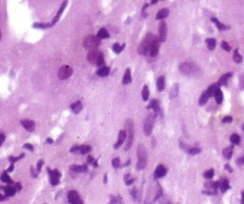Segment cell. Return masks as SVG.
<instances>
[{
	"instance_id": "1",
	"label": "cell",
	"mask_w": 244,
	"mask_h": 204,
	"mask_svg": "<svg viewBox=\"0 0 244 204\" xmlns=\"http://www.w3.org/2000/svg\"><path fill=\"white\" fill-rule=\"evenodd\" d=\"M137 155H138V166L137 169L140 170V169H144L147 164V152H146V149L143 144H140L138 146V150H137Z\"/></svg>"
},
{
	"instance_id": "2",
	"label": "cell",
	"mask_w": 244,
	"mask_h": 204,
	"mask_svg": "<svg viewBox=\"0 0 244 204\" xmlns=\"http://www.w3.org/2000/svg\"><path fill=\"white\" fill-rule=\"evenodd\" d=\"M179 71L181 74H184V75H186V76H192V75H195V74H197L198 68H197V65L191 63V62H185V63L180 64Z\"/></svg>"
},
{
	"instance_id": "3",
	"label": "cell",
	"mask_w": 244,
	"mask_h": 204,
	"mask_svg": "<svg viewBox=\"0 0 244 204\" xmlns=\"http://www.w3.org/2000/svg\"><path fill=\"white\" fill-rule=\"evenodd\" d=\"M126 132H127V144L125 146V150L128 151L132 147L133 139H134V129H133V122L131 120H128L126 122Z\"/></svg>"
},
{
	"instance_id": "4",
	"label": "cell",
	"mask_w": 244,
	"mask_h": 204,
	"mask_svg": "<svg viewBox=\"0 0 244 204\" xmlns=\"http://www.w3.org/2000/svg\"><path fill=\"white\" fill-rule=\"evenodd\" d=\"M99 38L94 36V35H88L85 40H84V46L87 50H96L99 46Z\"/></svg>"
},
{
	"instance_id": "5",
	"label": "cell",
	"mask_w": 244,
	"mask_h": 204,
	"mask_svg": "<svg viewBox=\"0 0 244 204\" xmlns=\"http://www.w3.org/2000/svg\"><path fill=\"white\" fill-rule=\"evenodd\" d=\"M154 39H155V35H154V34H147V35L145 36V39H144V41L139 45L138 52H139L140 54H146V53H147L149 46H150V44L152 42Z\"/></svg>"
},
{
	"instance_id": "6",
	"label": "cell",
	"mask_w": 244,
	"mask_h": 204,
	"mask_svg": "<svg viewBox=\"0 0 244 204\" xmlns=\"http://www.w3.org/2000/svg\"><path fill=\"white\" fill-rule=\"evenodd\" d=\"M155 116L156 115H150L147 116L145 120V123H144V133L146 135H151L152 133V129H154V125H155Z\"/></svg>"
},
{
	"instance_id": "7",
	"label": "cell",
	"mask_w": 244,
	"mask_h": 204,
	"mask_svg": "<svg viewBox=\"0 0 244 204\" xmlns=\"http://www.w3.org/2000/svg\"><path fill=\"white\" fill-rule=\"evenodd\" d=\"M158 49H160V39H157L155 36V39L152 40V42L150 44V46H149V49H147V54L151 57L157 56Z\"/></svg>"
},
{
	"instance_id": "8",
	"label": "cell",
	"mask_w": 244,
	"mask_h": 204,
	"mask_svg": "<svg viewBox=\"0 0 244 204\" xmlns=\"http://www.w3.org/2000/svg\"><path fill=\"white\" fill-rule=\"evenodd\" d=\"M71 74H73L71 68L69 65H63V66H60L58 70V77L60 80H66L71 76Z\"/></svg>"
},
{
	"instance_id": "9",
	"label": "cell",
	"mask_w": 244,
	"mask_h": 204,
	"mask_svg": "<svg viewBox=\"0 0 244 204\" xmlns=\"http://www.w3.org/2000/svg\"><path fill=\"white\" fill-rule=\"evenodd\" d=\"M166 38H167V24L166 22L162 21L158 25V39L160 41H166Z\"/></svg>"
},
{
	"instance_id": "10",
	"label": "cell",
	"mask_w": 244,
	"mask_h": 204,
	"mask_svg": "<svg viewBox=\"0 0 244 204\" xmlns=\"http://www.w3.org/2000/svg\"><path fill=\"white\" fill-rule=\"evenodd\" d=\"M101 54H103V53L99 52V51H97V50H91V51L88 52V54H87V59H88L90 63L96 64L97 60H98V58L101 56Z\"/></svg>"
},
{
	"instance_id": "11",
	"label": "cell",
	"mask_w": 244,
	"mask_h": 204,
	"mask_svg": "<svg viewBox=\"0 0 244 204\" xmlns=\"http://www.w3.org/2000/svg\"><path fill=\"white\" fill-rule=\"evenodd\" d=\"M68 201H69V203H71V204H81L82 203V201H81V198L79 197V193L76 191H70L69 193H68Z\"/></svg>"
},
{
	"instance_id": "12",
	"label": "cell",
	"mask_w": 244,
	"mask_h": 204,
	"mask_svg": "<svg viewBox=\"0 0 244 204\" xmlns=\"http://www.w3.org/2000/svg\"><path fill=\"white\" fill-rule=\"evenodd\" d=\"M167 174V169L163 164H160L157 166V168H156V170H155V178L156 179H160V178H163V176Z\"/></svg>"
},
{
	"instance_id": "13",
	"label": "cell",
	"mask_w": 244,
	"mask_h": 204,
	"mask_svg": "<svg viewBox=\"0 0 244 204\" xmlns=\"http://www.w3.org/2000/svg\"><path fill=\"white\" fill-rule=\"evenodd\" d=\"M21 125H22L23 128L27 129L28 132H33L34 129H35V123H34L33 121H30V120H22V121H21Z\"/></svg>"
},
{
	"instance_id": "14",
	"label": "cell",
	"mask_w": 244,
	"mask_h": 204,
	"mask_svg": "<svg viewBox=\"0 0 244 204\" xmlns=\"http://www.w3.org/2000/svg\"><path fill=\"white\" fill-rule=\"evenodd\" d=\"M126 138H127V132H126V131H120V133H119V139H117V141H116V144H115V149H119L122 144H123V141L126 140Z\"/></svg>"
},
{
	"instance_id": "15",
	"label": "cell",
	"mask_w": 244,
	"mask_h": 204,
	"mask_svg": "<svg viewBox=\"0 0 244 204\" xmlns=\"http://www.w3.org/2000/svg\"><path fill=\"white\" fill-rule=\"evenodd\" d=\"M66 4H68V1H66V0H64V1H63V4L60 5V8H59V10H58V12H57L56 17L53 18V21H52V25H55V24L58 22V19L60 18V16H62V13H63V11H64V9H65Z\"/></svg>"
},
{
	"instance_id": "16",
	"label": "cell",
	"mask_w": 244,
	"mask_h": 204,
	"mask_svg": "<svg viewBox=\"0 0 244 204\" xmlns=\"http://www.w3.org/2000/svg\"><path fill=\"white\" fill-rule=\"evenodd\" d=\"M109 73H110V68L109 66H99V69L97 70V75L98 76H101V77H104V76H108L109 75Z\"/></svg>"
},
{
	"instance_id": "17",
	"label": "cell",
	"mask_w": 244,
	"mask_h": 204,
	"mask_svg": "<svg viewBox=\"0 0 244 204\" xmlns=\"http://www.w3.org/2000/svg\"><path fill=\"white\" fill-rule=\"evenodd\" d=\"M147 109H151V110L155 111V114H158V112H160V104H158V100H156V99L151 100L150 104H149V106H147Z\"/></svg>"
},
{
	"instance_id": "18",
	"label": "cell",
	"mask_w": 244,
	"mask_h": 204,
	"mask_svg": "<svg viewBox=\"0 0 244 204\" xmlns=\"http://www.w3.org/2000/svg\"><path fill=\"white\" fill-rule=\"evenodd\" d=\"M214 98H215V100H216V103H218V104H221V103H222V100H223V94H222V91L220 90L219 87L216 88V91H215V93H214Z\"/></svg>"
},
{
	"instance_id": "19",
	"label": "cell",
	"mask_w": 244,
	"mask_h": 204,
	"mask_svg": "<svg viewBox=\"0 0 244 204\" xmlns=\"http://www.w3.org/2000/svg\"><path fill=\"white\" fill-rule=\"evenodd\" d=\"M168 15H169V10L168 9H162V10H160L158 12H157V15H156V19H164L166 17H168Z\"/></svg>"
},
{
	"instance_id": "20",
	"label": "cell",
	"mask_w": 244,
	"mask_h": 204,
	"mask_svg": "<svg viewBox=\"0 0 244 204\" xmlns=\"http://www.w3.org/2000/svg\"><path fill=\"white\" fill-rule=\"evenodd\" d=\"M131 82H132L131 70H130V69H127V70H126V73H125L123 79H122V84H123V85H128V84H131Z\"/></svg>"
},
{
	"instance_id": "21",
	"label": "cell",
	"mask_w": 244,
	"mask_h": 204,
	"mask_svg": "<svg viewBox=\"0 0 244 204\" xmlns=\"http://www.w3.org/2000/svg\"><path fill=\"white\" fill-rule=\"evenodd\" d=\"M164 86H166V81H164V76H160L157 79V90L161 92L164 90Z\"/></svg>"
},
{
	"instance_id": "22",
	"label": "cell",
	"mask_w": 244,
	"mask_h": 204,
	"mask_svg": "<svg viewBox=\"0 0 244 204\" xmlns=\"http://www.w3.org/2000/svg\"><path fill=\"white\" fill-rule=\"evenodd\" d=\"M219 187H220V190H221V192H226L227 190H228V187H230V185H228V180H226V179L221 180V181L219 182Z\"/></svg>"
},
{
	"instance_id": "23",
	"label": "cell",
	"mask_w": 244,
	"mask_h": 204,
	"mask_svg": "<svg viewBox=\"0 0 244 204\" xmlns=\"http://www.w3.org/2000/svg\"><path fill=\"white\" fill-rule=\"evenodd\" d=\"M4 191H5L6 197H11L16 193V188L15 186H8V187H4Z\"/></svg>"
},
{
	"instance_id": "24",
	"label": "cell",
	"mask_w": 244,
	"mask_h": 204,
	"mask_svg": "<svg viewBox=\"0 0 244 204\" xmlns=\"http://www.w3.org/2000/svg\"><path fill=\"white\" fill-rule=\"evenodd\" d=\"M71 172H76V173H81V172H86L87 170V166H71L70 167Z\"/></svg>"
},
{
	"instance_id": "25",
	"label": "cell",
	"mask_w": 244,
	"mask_h": 204,
	"mask_svg": "<svg viewBox=\"0 0 244 204\" xmlns=\"http://www.w3.org/2000/svg\"><path fill=\"white\" fill-rule=\"evenodd\" d=\"M206 42H207L208 49L210 50V51H213V50L215 49V46H216V40H215V39H213V38L207 39V40H206Z\"/></svg>"
},
{
	"instance_id": "26",
	"label": "cell",
	"mask_w": 244,
	"mask_h": 204,
	"mask_svg": "<svg viewBox=\"0 0 244 204\" xmlns=\"http://www.w3.org/2000/svg\"><path fill=\"white\" fill-rule=\"evenodd\" d=\"M212 22H214V23L216 24V27L219 28V30H226V29H228V28H230V27H227V25H225V24H222L221 22H219L218 19L214 18V17L212 18Z\"/></svg>"
},
{
	"instance_id": "27",
	"label": "cell",
	"mask_w": 244,
	"mask_h": 204,
	"mask_svg": "<svg viewBox=\"0 0 244 204\" xmlns=\"http://www.w3.org/2000/svg\"><path fill=\"white\" fill-rule=\"evenodd\" d=\"M81 109H82V104H81V101H76V103H74L71 105V110L75 114H79L81 111Z\"/></svg>"
},
{
	"instance_id": "28",
	"label": "cell",
	"mask_w": 244,
	"mask_h": 204,
	"mask_svg": "<svg viewBox=\"0 0 244 204\" xmlns=\"http://www.w3.org/2000/svg\"><path fill=\"white\" fill-rule=\"evenodd\" d=\"M97 36H98L99 39H108V38H109V33H108V30H106V29L101 28V29L98 31Z\"/></svg>"
},
{
	"instance_id": "29",
	"label": "cell",
	"mask_w": 244,
	"mask_h": 204,
	"mask_svg": "<svg viewBox=\"0 0 244 204\" xmlns=\"http://www.w3.org/2000/svg\"><path fill=\"white\" fill-rule=\"evenodd\" d=\"M208 99H209V96H208L207 91H206V92H203V93H202V96L199 97V101H198L199 105H204V104L207 103V101H208Z\"/></svg>"
},
{
	"instance_id": "30",
	"label": "cell",
	"mask_w": 244,
	"mask_h": 204,
	"mask_svg": "<svg viewBox=\"0 0 244 204\" xmlns=\"http://www.w3.org/2000/svg\"><path fill=\"white\" fill-rule=\"evenodd\" d=\"M232 151H233V147L232 146H230V147H227V149H225V150H223V157L225 158H227V160H230L232 157Z\"/></svg>"
},
{
	"instance_id": "31",
	"label": "cell",
	"mask_w": 244,
	"mask_h": 204,
	"mask_svg": "<svg viewBox=\"0 0 244 204\" xmlns=\"http://www.w3.org/2000/svg\"><path fill=\"white\" fill-rule=\"evenodd\" d=\"M231 76H232V73H228V74H225V75H222V77L219 80V84H218V85H219V86H220V85H226L227 80L231 77Z\"/></svg>"
},
{
	"instance_id": "32",
	"label": "cell",
	"mask_w": 244,
	"mask_h": 204,
	"mask_svg": "<svg viewBox=\"0 0 244 204\" xmlns=\"http://www.w3.org/2000/svg\"><path fill=\"white\" fill-rule=\"evenodd\" d=\"M33 27H34V28H42V29H46V28H51V27H52V23H34Z\"/></svg>"
},
{
	"instance_id": "33",
	"label": "cell",
	"mask_w": 244,
	"mask_h": 204,
	"mask_svg": "<svg viewBox=\"0 0 244 204\" xmlns=\"http://www.w3.org/2000/svg\"><path fill=\"white\" fill-rule=\"evenodd\" d=\"M230 140H231L232 144L238 145L239 142H241V137H239L238 134H232V135H231V138H230Z\"/></svg>"
},
{
	"instance_id": "34",
	"label": "cell",
	"mask_w": 244,
	"mask_h": 204,
	"mask_svg": "<svg viewBox=\"0 0 244 204\" xmlns=\"http://www.w3.org/2000/svg\"><path fill=\"white\" fill-rule=\"evenodd\" d=\"M91 146L90 145H82V146H80V152L82 153V155H87V153H90L91 152Z\"/></svg>"
},
{
	"instance_id": "35",
	"label": "cell",
	"mask_w": 244,
	"mask_h": 204,
	"mask_svg": "<svg viewBox=\"0 0 244 204\" xmlns=\"http://www.w3.org/2000/svg\"><path fill=\"white\" fill-rule=\"evenodd\" d=\"M0 180H1L3 182H8V183H12V180L10 179V176L8 175V172H5L1 174V176H0Z\"/></svg>"
},
{
	"instance_id": "36",
	"label": "cell",
	"mask_w": 244,
	"mask_h": 204,
	"mask_svg": "<svg viewBox=\"0 0 244 204\" xmlns=\"http://www.w3.org/2000/svg\"><path fill=\"white\" fill-rule=\"evenodd\" d=\"M218 87H219V85H212V86H209L208 91H207L208 96H209V97L214 96V93H215V91H216V88H218Z\"/></svg>"
},
{
	"instance_id": "37",
	"label": "cell",
	"mask_w": 244,
	"mask_h": 204,
	"mask_svg": "<svg viewBox=\"0 0 244 204\" xmlns=\"http://www.w3.org/2000/svg\"><path fill=\"white\" fill-rule=\"evenodd\" d=\"M233 60H234L236 63H242L243 58H242V56L239 54L238 50H236V51H234V53H233Z\"/></svg>"
},
{
	"instance_id": "38",
	"label": "cell",
	"mask_w": 244,
	"mask_h": 204,
	"mask_svg": "<svg viewBox=\"0 0 244 204\" xmlns=\"http://www.w3.org/2000/svg\"><path fill=\"white\" fill-rule=\"evenodd\" d=\"M141 97H143V100H147L149 99V88H147V86H144L143 92H141Z\"/></svg>"
},
{
	"instance_id": "39",
	"label": "cell",
	"mask_w": 244,
	"mask_h": 204,
	"mask_svg": "<svg viewBox=\"0 0 244 204\" xmlns=\"http://www.w3.org/2000/svg\"><path fill=\"white\" fill-rule=\"evenodd\" d=\"M123 47H125V45L120 46L119 44H114V46H112V51H114L115 53H120L122 50H123Z\"/></svg>"
},
{
	"instance_id": "40",
	"label": "cell",
	"mask_w": 244,
	"mask_h": 204,
	"mask_svg": "<svg viewBox=\"0 0 244 204\" xmlns=\"http://www.w3.org/2000/svg\"><path fill=\"white\" fill-rule=\"evenodd\" d=\"M111 164H112V167L114 168H120L121 167V161H120V158H114L112 161H111Z\"/></svg>"
},
{
	"instance_id": "41",
	"label": "cell",
	"mask_w": 244,
	"mask_h": 204,
	"mask_svg": "<svg viewBox=\"0 0 244 204\" xmlns=\"http://www.w3.org/2000/svg\"><path fill=\"white\" fill-rule=\"evenodd\" d=\"M178 96V85L175 84L174 86H173V91L171 92V98H175Z\"/></svg>"
},
{
	"instance_id": "42",
	"label": "cell",
	"mask_w": 244,
	"mask_h": 204,
	"mask_svg": "<svg viewBox=\"0 0 244 204\" xmlns=\"http://www.w3.org/2000/svg\"><path fill=\"white\" fill-rule=\"evenodd\" d=\"M87 163H90V164H92L93 167H98V164H97V161L94 160L92 156H88V157H87Z\"/></svg>"
},
{
	"instance_id": "43",
	"label": "cell",
	"mask_w": 244,
	"mask_h": 204,
	"mask_svg": "<svg viewBox=\"0 0 244 204\" xmlns=\"http://www.w3.org/2000/svg\"><path fill=\"white\" fill-rule=\"evenodd\" d=\"M213 176H214V170H213V169H209V170H207L204 173V178L206 179H212Z\"/></svg>"
},
{
	"instance_id": "44",
	"label": "cell",
	"mask_w": 244,
	"mask_h": 204,
	"mask_svg": "<svg viewBox=\"0 0 244 204\" xmlns=\"http://www.w3.org/2000/svg\"><path fill=\"white\" fill-rule=\"evenodd\" d=\"M201 152V149L198 147H192V149H188V153L190 155H197Z\"/></svg>"
},
{
	"instance_id": "45",
	"label": "cell",
	"mask_w": 244,
	"mask_h": 204,
	"mask_svg": "<svg viewBox=\"0 0 244 204\" xmlns=\"http://www.w3.org/2000/svg\"><path fill=\"white\" fill-rule=\"evenodd\" d=\"M50 181H51V185L56 186L59 183V178H55V176H50Z\"/></svg>"
},
{
	"instance_id": "46",
	"label": "cell",
	"mask_w": 244,
	"mask_h": 204,
	"mask_svg": "<svg viewBox=\"0 0 244 204\" xmlns=\"http://www.w3.org/2000/svg\"><path fill=\"white\" fill-rule=\"evenodd\" d=\"M49 173H50V176H55V178H60V173L58 170H51L49 169Z\"/></svg>"
},
{
	"instance_id": "47",
	"label": "cell",
	"mask_w": 244,
	"mask_h": 204,
	"mask_svg": "<svg viewBox=\"0 0 244 204\" xmlns=\"http://www.w3.org/2000/svg\"><path fill=\"white\" fill-rule=\"evenodd\" d=\"M98 66H103L104 65V57H103V54L98 58V60H97V63H96Z\"/></svg>"
},
{
	"instance_id": "48",
	"label": "cell",
	"mask_w": 244,
	"mask_h": 204,
	"mask_svg": "<svg viewBox=\"0 0 244 204\" xmlns=\"http://www.w3.org/2000/svg\"><path fill=\"white\" fill-rule=\"evenodd\" d=\"M221 47H222V49L225 50V51H230V50H231V46H230L226 41H223V42L221 44Z\"/></svg>"
},
{
	"instance_id": "49",
	"label": "cell",
	"mask_w": 244,
	"mask_h": 204,
	"mask_svg": "<svg viewBox=\"0 0 244 204\" xmlns=\"http://www.w3.org/2000/svg\"><path fill=\"white\" fill-rule=\"evenodd\" d=\"M125 180H126V183H127V185H132V183L134 182V179H131L130 175H126V176H125Z\"/></svg>"
},
{
	"instance_id": "50",
	"label": "cell",
	"mask_w": 244,
	"mask_h": 204,
	"mask_svg": "<svg viewBox=\"0 0 244 204\" xmlns=\"http://www.w3.org/2000/svg\"><path fill=\"white\" fill-rule=\"evenodd\" d=\"M110 201L111 203H121V198H119V197H111Z\"/></svg>"
},
{
	"instance_id": "51",
	"label": "cell",
	"mask_w": 244,
	"mask_h": 204,
	"mask_svg": "<svg viewBox=\"0 0 244 204\" xmlns=\"http://www.w3.org/2000/svg\"><path fill=\"white\" fill-rule=\"evenodd\" d=\"M231 121H232V117H231V116H226V117L222 118V122H223V123H227V122H231Z\"/></svg>"
},
{
	"instance_id": "52",
	"label": "cell",
	"mask_w": 244,
	"mask_h": 204,
	"mask_svg": "<svg viewBox=\"0 0 244 204\" xmlns=\"http://www.w3.org/2000/svg\"><path fill=\"white\" fill-rule=\"evenodd\" d=\"M42 164H44V161H42V160H40V161L38 162V172H40V170H41V167H42Z\"/></svg>"
},
{
	"instance_id": "53",
	"label": "cell",
	"mask_w": 244,
	"mask_h": 204,
	"mask_svg": "<svg viewBox=\"0 0 244 204\" xmlns=\"http://www.w3.org/2000/svg\"><path fill=\"white\" fill-rule=\"evenodd\" d=\"M80 150V146H73L71 149H70V152H76V151H79Z\"/></svg>"
},
{
	"instance_id": "54",
	"label": "cell",
	"mask_w": 244,
	"mask_h": 204,
	"mask_svg": "<svg viewBox=\"0 0 244 204\" xmlns=\"http://www.w3.org/2000/svg\"><path fill=\"white\" fill-rule=\"evenodd\" d=\"M24 149H27V150H29V151H33V150H34V147H33L30 144H25V145H24Z\"/></svg>"
},
{
	"instance_id": "55",
	"label": "cell",
	"mask_w": 244,
	"mask_h": 204,
	"mask_svg": "<svg viewBox=\"0 0 244 204\" xmlns=\"http://www.w3.org/2000/svg\"><path fill=\"white\" fill-rule=\"evenodd\" d=\"M5 141V135L3 133H0V146H1V144Z\"/></svg>"
},
{
	"instance_id": "56",
	"label": "cell",
	"mask_w": 244,
	"mask_h": 204,
	"mask_svg": "<svg viewBox=\"0 0 244 204\" xmlns=\"http://www.w3.org/2000/svg\"><path fill=\"white\" fill-rule=\"evenodd\" d=\"M15 188H16V191H18V190H21V183L17 182L16 185H15Z\"/></svg>"
},
{
	"instance_id": "57",
	"label": "cell",
	"mask_w": 244,
	"mask_h": 204,
	"mask_svg": "<svg viewBox=\"0 0 244 204\" xmlns=\"http://www.w3.org/2000/svg\"><path fill=\"white\" fill-rule=\"evenodd\" d=\"M237 163H238V164H243V163H244V157H242V158H239V160H237Z\"/></svg>"
},
{
	"instance_id": "58",
	"label": "cell",
	"mask_w": 244,
	"mask_h": 204,
	"mask_svg": "<svg viewBox=\"0 0 244 204\" xmlns=\"http://www.w3.org/2000/svg\"><path fill=\"white\" fill-rule=\"evenodd\" d=\"M225 168L227 169V170H228V172H232V168H231V167H230L228 164H226V166H225Z\"/></svg>"
},
{
	"instance_id": "59",
	"label": "cell",
	"mask_w": 244,
	"mask_h": 204,
	"mask_svg": "<svg viewBox=\"0 0 244 204\" xmlns=\"http://www.w3.org/2000/svg\"><path fill=\"white\" fill-rule=\"evenodd\" d=\"M157 1H158V0H151V5H155Z\"/></svg>"
},
{
	"instance_id": "60",
	"label": "cell",
	"mask_w": 244,
	"mask_h": 204,
	"mask_svg": "<svg viewBox=\"0 0 244 204\" xmlns=\"http://www.w3.org/2000/svg\"><path fill=\"white\" fill-rule=\"evenodd\" d=\"M47 142H49V144H52L53 140H52V139H47Z\"/></svg>"
},
{
	"instance_id": "61",
	"label": "cell",
	"mask_w": 244,
	"mask_h": 204,
	"mask_svg": "<svg viewBox=\"0 0 244 204\" xmlns=\"http://www.w3.org/2000/svg\"><path fill=\"white\" fill-rule=\"evenodd\" d=\"M242 202L244 203V192H242Z\"/></svg>"
},
{
	"instance_id": "62",
	"label": "cell",
	"mask_w": 244,
	"mask_h": 204,
	"mask_svg": "<svg viewBox=\"0 0 244 204\" xmlns=\"http://www.w3.org/2000/svg\"><path fill=\"white\" fill-rule=\"evenodd\" d=\"M5 199V197H3V196H0V201H4Z\"/></svg>"
},
{
	"instance_id": "63",
	"label": "cell",
	"mask_w": 244,
	"mask_h": 204,
	"mask_svg": "<svg viewBox=\"0 0 244 204\" xmlns=\"http://www.w3.org/2000/svg\"><path fill=\"white\" fill-rule=\"evenodd\" d=\"M0 39H1V31H0Z\"/></svg>"
}]
</instances>
